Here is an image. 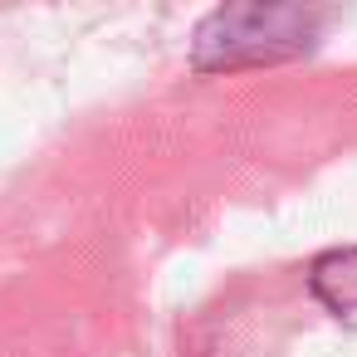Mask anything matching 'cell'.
Wrapping results in <instances>:
<instances>
[{
	"label": "cell",
	"instance_id": "cell-1",
	"mask_svg": "<svg viewBox=\"0 0 357 357\" xmlns=\"http://www.w3.org/2000/svg\"><path fill=\"white\" fill-rule=\"evenodd\" d=\"M318 15L298 6H230L215 10L196 35V64L201 69H235L259 59H284L313 45Z\"/></svg>",
	"mask_w": 357,
	"mask_h": 357
},
{
	"label": "cell",
	"instance_id": "cell-2",
	"mask_svg": "<svg viewBox=\"0 0 357 357\" xmlns=\"http://www.w3.org/2000/svg\"><path fill=\"white\" fill-rule=\"evenodd\" d=\"M308 289H313L318 303H328L333 313L357 318V245L318 255L313 269H308Z\"/></svg>",
	"mask_w": 357,
	"mask_h": 357
}]
</instances>
